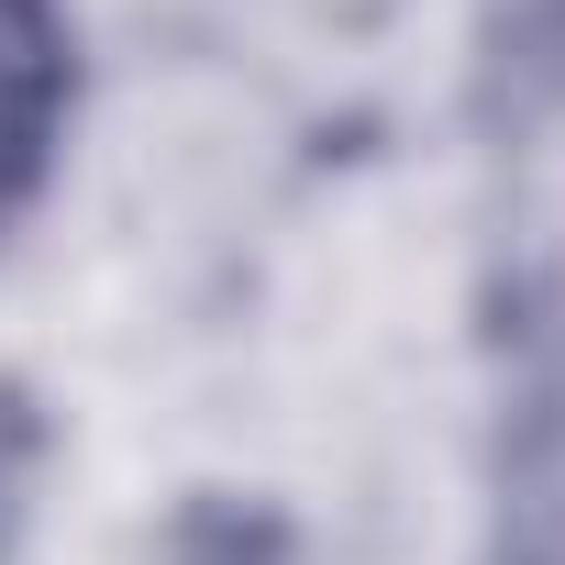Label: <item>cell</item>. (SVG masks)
I'll list each match as a JSON object with an SVG mask.
<instances>
[{
	"mask_svg": "<svg viewBox=\"0 0 565 565\" xmlns=\"http://www.w3.org/2000/svg\"><path fill=\"white\" fill-rule=\"evenodd\" d=\"M67 100H78V67H67V12L56 0H0V233H12L67 145Z\"/></svg>",
	"mask_w": 565,
	"mask_h": 565,
	"instance_id": "1",
	"label": "cell"
}]
</instances>
